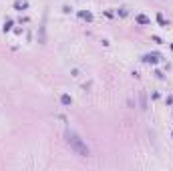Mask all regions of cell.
I'll list each match as a JSON object with an SVG mask.
<instances>
[{
	"mask_svg": "<svg viewBox=\"0 0 173 171\" xmlns=\"http://www.w3.org/2000/svg\"><path fill=\"white\" fill-rule=\"evenodd\" d=\"M65 137H67V143L71 145V149L77 153V155H81V157H89L91 155V151H89V147H86V143L75 133V131H67L65 133Z\"/></svg>",
	"mask_w": 173,
	"mask_h": 171,
	"instance_id": "cell-1",
	"label": "cell"
},
{
	"mask_svg": "<svg viewBox=\"0 0 173 171\" xmlns=\"http://www.w3.org/2000/svg\"><path fill=\"white\" fill-rule=\"evenodd\" d=\"M159 60V54L157 52H151V54H145L143 56V62H157Z\"/></svg>",
	"mask_w": 173,
	"mask_h": 171,
	"instance_id": "cell-2",
	"label": "cell"
},
{
	"mask_svg": "<svg viewBox=\"0 0 173 171\" xmlns=\"http://www.w3.org/2000/svg\"><path fill=\"white\" fill-rule=\"evenodd\" d=\"M14 8H16V10H26V8H28V2H24V0H16V2H14Z\"/></svg>",
	"mask_w": 173,
	"mask_h": 171,
	"instance_id": "cell-3",
	"label": "cell"
},
{
	"mask_svg": "<svg viewBox=\"0 0 173 171\" xmlns=\"http://www.w3.org/2000/svg\"><path fill=\"white\" fill-rule=\"evenodd\" d=\"M137 22H139V24H151V20H149L145 14H137Z\"/></svg>",
	"mask_w": 173,
	"mask_h": 171,
	"instance_id": "cell-4",
	"label": "cell"
},
{
	"mask_svg": "<svg viewBox=\"0 0 173 171\" xmlns=\"http://www.w3.org/2000/svg\"><path fill=\"white\" fill-rule=\"evenodd\" d=\"M60 103H62V105H71V103H73L71 95H62V97H60Z\"/></svg>",
	"mask_w": 173,
	"mask_h": 171,
	"instance_id": "cell-5",
	"label": "cell"
},
{
	"mask_svg": "<svg viewBox=\"0 0 173 171\" xmlns=\"http://www.w3.org/2000/svg\"><path fill=\"white\" fill-rule=\"evenodd\" d=\"M157 22H159L161 26H167V20L163 18V14H157Z\"/></svg>",
	"mask_w": 173,
	"mask_h": 171,
	"instance_id": "cell-6",
	"label": "cell"
},
{
	"mask_svg": "<svg viewBox=\"0 0 173 171\" xmlns=\"http://www.w3.org/2000/svg\"><path fill=\"white\" fill-rule=\"evenodd\" d=\"M81 16H83V18H86V20H89V22H91V20H93V14H91V12H85V10H83V12H81Z\"/></svg>",
	"mask_w": 173,
	"mask_h": 171,
	"instance_id": "cell-7",
	"label": "cell"
},
{
	"mask_svg": "<svg viewBox=\"0 0 173 171\" xmlns=\"http://www.w3.org/2000/svg\"><path fill=\"white\" fill-rule=\"evenodd\" d=\"M10 28H12V20H6L4 22V30H10Z\"/></svg>",
	"mask_w": 173,
	"mask_h": 171,
	"instance_id": "cell-8",
	"label": "cell"
},
{
	"mask_svg": "<svg viewBox=\"0 0 173 171\" xmlns=\"http://www.w3.org/2000/svg\"><path fill=\"white\" fill-rule=\"evenodd\" d=\"M171 48H173V44H171Z\"/></svg>",
	"mask_w": 173,
	"mask_h": 171,
	"instance_id": "cell-9",
	"label": "cell"
}]
</instances>
